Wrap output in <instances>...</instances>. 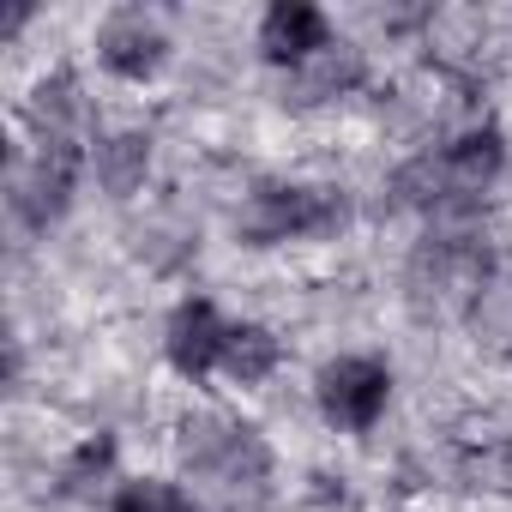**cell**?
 <instances>
[{
    "instance_id": "11",
    "label": "cell",
    "mask_w": 512,
    "mask_h": 512,
    "mask_svg": "<svg viewBox=\"0 0 512 512\" xmlns=\"http://www.w3.org/2000/svg\"><path fill=\"white\" fill-rule=\"evenodd\" d=\"M115 512H187V494H175L169 482H127L115 494Z\"/></svg>"
},
{
    "instance_id": "7",
    "label": "cell",
    "mask_w": 512,
    "mask_h": 512,
    "mask_svg": "<svg viewBox=\"0 0 512 512\" xmlns=\"http://www.w3.org/2000/svg\"><path fill=\"white\" fill-rule=\"evenodd\" d=\"M223 338H229V326L217 320L211 302H181V308L169 314V362H175L181 374H193V380L223 362Z\"/></svg>"
},
{
    "instance_id": "9",
    "label": "cell",
    "mask_w": 512,
    "mask_h": 512,
    "mask_svg": "<svg viewBox=\"0 0 512 512\" xmlns=\"http://www.w3.org/2000/svg\"><path fill=\"white\" fill-rule=\"evenodd\" d=\"M145 169H151V139L145 133H115V139L97 145V181L121 199L145 181Z\"/></svg>"
},
{
    "instance_id": "2",
    "label": "cell",
    "mask_w": 512,
    "mask_h": 512,
    "mask_svg": "<svg viewBox=\"0 0 512 512\" xmlns=\"http://www.w3.org/2000/svg\"><path fill=\"white\" fill-rule=\"evenodd\" d=\"M73 181H79V133H43L37 145V163L13 175V205L31 229H49L67 199H73Z\"/></svg>"
},
{
    "instance_id": "6",
    "label": "cell",
    "mask_w": 512,
    "mask_h": 512,
    "mask_svg": "<svg viewBox=\"0 0 512 512\" xmlns=\"http://www.w3.org/2000/svg\"><path fill=\"white\" fill-rule=\"evenodd\" d=\"M326 43H332V25H326L320 7H308V0H278V7L266 13V25H260V49L278 67H302Z\"/></svg>"
},
{
    "instance_id": "8",
    "label": "cell",
    "mask_w": 512,
    "mask_h": 512,
    "mask_svg": "<svg viewBox=\"0 0 512 512\" xmlns=\"http://www.w3.org/2000/svg\"><path fill=\"white\" fill-rule=\"evenodd\" d=\"M362 79V55L350 43H326L314 61L290 67V103H320V97H338Z\"/></svg>"
},
{
    "instance_id": "13",
    "label": "cell",
    "mask_w": 512,
    "mask_h": 512,
    "mask_svg": "<svg viewBox=\"0 0 512 512\" xmlns=\"http://www.w3.org/2000/svg\"><path fill=\"white\" fill-rule=\"evenodd\" d=\"M488 476H494V488H506V494H512V440H506V446L494 452V464H488Z\"/></svg>"
},
{
    "instance_id": "3",
    "label": "cell",
    "mask_w": 512,
    "mask_h": 512,
    "mask_svg": "<svg viewBox=\"0 0 512 512\" xmlns=\"http://www.w3.org/2000/svg\"><path fill=\"white\" fill-rule=\"evenodd\" d=\"M386 392H392V374L386 362L374 356H338L320 368V410L338 422V428H374L380 410H386Z\"/></svg>"
},
{
    "instance_id": "4",
    "label": "cell",
    "mask_w": 512,
    "mask_h": 512,
    "mask_svg": "<svg viewBox=\"0 0 512 512\" xmlns=\"http://www.w3.org/2000/svg\"><path fill=\"white\" fill-rule=\"evenodd\" d=\"M338 217V205L314 187H260L247 199L241 211V235L253 247H266V241H290V235H314Z\"/></svg>"
},
{
    "instance_id": "1",
    "label": "cell",
    "mask_w": 512,
    "mask_h": 512,
    "mask_svg": "<svg viewBox=\"0 0 512 512\" xmlns=\"http://www.w3.org/2000/svg\"><path fill=\"white\" fill-rule=\"evenodd\" d=\"M181 464L193 476L187 512H260L266 506V470H272L266 440L217 410L181 422Z\"/></svg>"
},
{
    "instance_id": "10",
    "label": "cell",
    "mask_w": 512,
    "mask_h": 512,
    "mask_svg": "<svg viewBox=\"0 0 512 512\" xmlns=\"http://www.w3.org/2000/svg\"><path fill=\"white\" fill-rule=\"evenodd\" d=\"M223 368L241 380V386H260L272 368H278V338L266 326H229L223 338Z\"/></svg>"
},
{
    "instance_id": "5",
    "label": "cell",
    "mask_w": 512,
    "mask_h": 512,
    "mask_svg": "<svg viewBox=\"0 0 512 512\" xmlns=\"http://www.w3.org/2000/svg\"><path fill=\"white\" fill-rule=\"evenodd\" d=\"M163 49H169V37H163V25H157L145 7H121V13H109L103 31H97V55H103V67L121 73V79L157 73Z\"/></svg>"
},
{
    "instance_id": "12",
    "label": "cell",
    "mask_w": 512,
    "mask_h": 512,
    "mask_svg": "<svg viewBox=\"0 0 512 512\" xmlns=\"http://www.w3.org/2000/svg\"><path fill=\"white\" fill-rule=\"evenodd\" d=\"M109 458H115V440H109V434L85 440V446H79V458L67 464V488H73V494H85V488H91V476H103V470H109Z\"/></svg>"
}]
</instances>
